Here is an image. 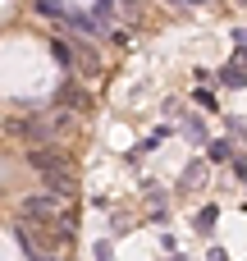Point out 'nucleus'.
<instances>
[{
    "label": "nucleus",
    "mask_w": 247,
    "mask_h": 261,
    "mask_svg": "<svg viewBox=\"0 0 247 261\" xmlns=\"http://www.w3.org/2000/svg\"><path fill=\"white\" fill-rule=\"evenodd\" d=\"M5 128H9L14 138H23L28 147H46V142H55V133H60L50 115H14Z\"/></svg>",
    "instance_id": "nucleus-1"
},
{
    "label": "nucleus",
    "mask_w": 247,
    "mask_h": 261,
    "mask_svg": "<svg viewBox=\"0 0 247 261\" xmlns=\"http://www.w3.org/2000/svg\"><path fill=\"white\" fill-rule=\"evenodd\" d=\"M18 211H23V220H64V197H50V193H32V197H23L18 202Z\"/></svg>",
    "instance_id": "nucleus-2"
},
{
    "label": "nucleus",
    "mask_w": 247,
    "mask_h": 261,
    "mask_svg": "<svg viewBox=\"0 0 247 261\" xmlns=\"http://www.w3.org/2000/svg\"><path fill=\"white\" fill-rule=\"evenodd\" d=\"M28 165L37 174H50V170H69V156L60 142H46V147H28Z\"/></svg>",
    "instance_id": "nucleus-3"
},
{
    "label": "nucleus",
    "mask_w": 247,
    "mask_h": 261,
    "mask_svg": "<svg viewBox=\"0 0 247 261\" xmlns=\"http://www.w3.org/2000/svg\"><path fill=\"white\" fill-rule=\"evenodd\" d=\"M41 184L50 197H73V170H50V174H41Z\"/></svg>",
    "instance_id": "nucleus-4"
},
{
    "label": "nucleus",
    "mask_w": 247,
    "mask_h": 261,
    "mask_svg": "<svg viewBox=\"0 0 247 261\" xmlns=\"http://www.w3.org/2000/svg\"><path fill=\"white\" fill-rule=\"evenodd\" d=\"M73 60H78V69H83V78H96L101 73V64H96V55L83 46V41H73Z\"/></svg>",
    "instance_id": "nucleus-5"
},
{
    "label": "nucleus",
    "mask_w": 247,
    "mask_h": 261,
    "mask_svg": "<svg viewBox=\"0 0 247 261\" xmlns=\"http://www.w3.org/2000/svg\"><path fill=\"white\" fill-rule=\"evenodd\" d=\"M60 106H64V110H69V106H73V110H87V92L73 87V83H64V87H60Z\"/></svg>",
    "instance_id": "nucleus-6"
},
{
    "label": "nucleus",
    "mask_w": 247,
    "mask_h": 261,
    "mask_svg": "<svg viewBox=\"0 0 247 261\" xmlns=\"http://www.w3.org/2000/svg\"><path fill=\"white\" fill-rule=\"evenodd\" d=\"M32 5H37V14H46V18H64V23L78 14V9H64V0H32Z\"/></svg>",
    "instance_id": "nucleus-7"
},
{
    "label": "nucleus",
    "mask_w": 247,
    "mask_h": 261,
    "mask_svg": "<svg viewBox=\"0 0 247 261\" xmlns=\"http://www.w3.org/2000/svg\"><path fill=\"white\" fill-rule=\"evenodd\" d=\"M115 14H119V0H96L92 5V18L105 28V23H115Z\"/></svg>",
    "instance_id": "nucleus-8"
},
{
    "label": "nucleus",
    "mask_w": 247,
    "mask_h": 261,
    "mask_svg": "<svg viewBox=\"0 0 247 261\" xmlns=\"http://www.w3.org/2000/svg\"><path fill=\"white\" fill-rule=\"evenodd\" d=\"M215 78H220L225 87H234V92H238V87H247V73H243V69H238V64H225V69H220Z\"/></svg>",
    "instance_id": "nucleus-9"
},
{
    "label": "nucleus",
    "mask_w": 247,
    "mask_h": 261,
    "mask_svg": "<svg viewBox=\"0 0 247 261\" xmlns=\"http://www.w3.org/2000/svg\"><path fill=\"white\" fill-rule=\"evenodd\" d=\"M202 179H206V165H202V161H193V165L183 170V184H188V188H197Z\"/></svg>",
    "instance_id": "nucleus-10"
},
{
    "label": "nucleus",
    "mask_w": 247,
    "mask_h": 261,
    "mask_svg": "<svg viewBox=\"0 0 247 261\" xmlns=\"http://www.w3.org/2000/svg\"><path fill=\"white\" fill-rule=\"evenodd\" d=\"M206 156H211V161H229V156H234V147L220 138V142H211V147H206Z\"/></svg>",
    "instance_id": "nucleus-11"
},
{
    "label": "nucleus",
    "mask_w": 247,
    "mask_h": 261,
    "mask_svg": "<svg viewBox=\"0 0 247 261\" xmlns=\"http://www.w3.org/2000/svg\"><path fill=\"white\" fill-rule=\"evenodd\" d=\"M183 133H188L193 142H202V138H206V128H202V119H188V124H183Z\"/></svg>",
    "instance_id": "nucleus-12"
},
{
    "label": "nucleus",
    "mask_w": 247,
    "mask_h": 261,
    "mask_svg": "<svg viewBox=\"0 0 247 261\" xmlns=\"http://www.w3.org/2000/svg\"><path fill=\"white\" fill-rule=\"evenodd\" d=\"M211 225H215V206H206V211L197 216V229H202V234H211Z\"/></svg>",
    "instance_id": "nucleus-13"
},
{
    "label": "nucleus",
    "mask_w": 247,
    "mask_h": 261,
    "mask_svg": "<svg viewBox=\"0 0 247 261\" xmlns=\"http://www.w3.org/2000/svg\"><path fill=\"white\" fill-rule=\"evenodd\" d=\"M96 261H115V248L110 243H96Z\"/></svg>",
    "instance_id": "nucleus-14"
},
{
    "label": "nucleus",
    "mask_w": 247,
    "mask_h": 261,
    "mask_svg": "<svg viewBox=\"0 0 247 261\" xmlns=\"http://www.w3.org/2000/svg\"><path fill=\"white\" fill-rule=\"evenodd\" d=\"M206 261H229V252H225V248H211V252H206Z\"/></svg>",
    "instance_id": "nucleus-15"
},
{
    "label": "nucleus",
    "mask_w": 247,
    "mask_h": 261,
    "mask_svg": "<svg viewBox=\"0 0 247 261\" xmlns=\"http://www.w3.org/2000/svg\"><path fill=\"white\" fill-rule=\"evenodd\" d=\"M234 64H238V69L247 73V46H238V60H234Z\"/></svg>",
    "instance_id": "nucleus-16"
},
{
    "label": "nucleus",
    "mask_w": 247,
    "mask_h": 261,
    "mask_svg": "<svg viewBox=\"0 0 247 261\" xmlns=\"http://www.w3.org/2000/svg\"><path fill=\"white\" fill-rule=\"evenodd\" d=\"M170 261H183V257H170Z\"/></svg>",
    "instance_id": "nucleus-17"
},
{
    "label": "nucleus",
    "mask_w": 247,
    "mask_h": 261,
    "mask_svg": "<svg viewBox=\"0 0 247 261\" xmlns=\"http://www.w3.org/2000/svg\"><path fill=\"white\" fill-rule=\"evenodd\" d=\"M193 5H197V0H193Z\"/></svg>",
    "instance_id": "nucleus-18"
}]
</instances>
